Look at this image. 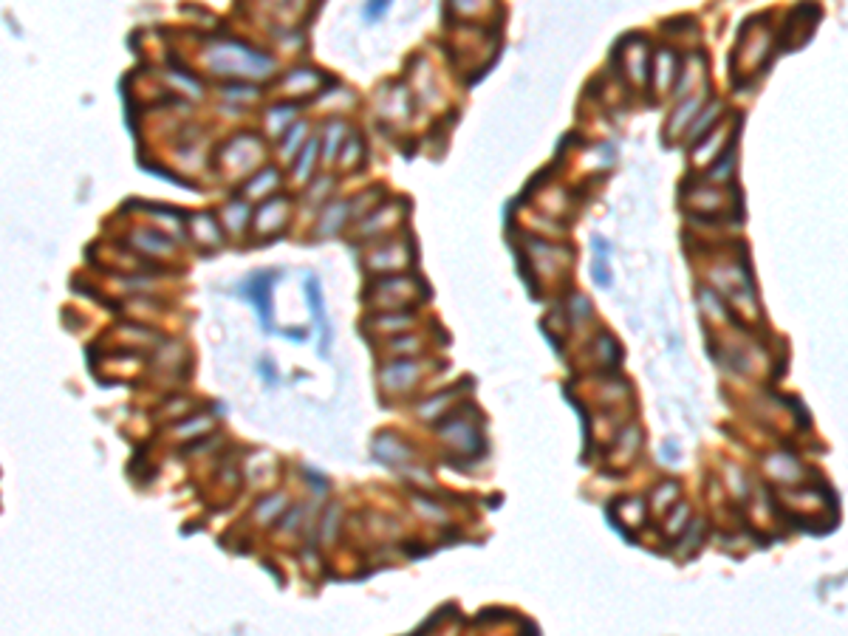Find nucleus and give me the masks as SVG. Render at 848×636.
Returning a JSON list of instances; mask_svg holds the SVG:
<instances>
[{"label": "nucleus", "mask_w": 848, "mask_h": 636, "mask_svg": "<svg viewBox=\"0 0 848 636\" xmlns=\"http://www.w3.org/2000/svg\"><path fill=\"white\" fill-rule=\"evenodd\" d=\"M269 179H277V173H274V170H263V173H260V176H257V179H255V182H257V184H249V187H246V193H252V196H257V193H260V190H266V187H269Z\"/></svg>", "instance_id": "9"}, {"label": "nucleus", "mask_w": 848, "mask_h": 636, "mask_svg": "<svg viewBox=\"0 0 848 636\" xmlns=\"http://www.w3.org/2000/svg\"><path fill=\"white\" fill-rule=\"evenodd\" d=\"M274 280H277V274H272V272H257V274H252V277L243 283L246 300L255 303V308H257V314H260V325H263L266 331L272 328L269 317H272V286H274Z\"/></svg>", "instance_id": "2"}, {"label": "nucleus", "mask_w": 848, "mask_h": 636, "mask_svg": "<svg viewBox=\"0 0 848 636\" xmlns=\"http://www.w3.org/2000/svg\"><path fill=\"white\" fill-rule=\"evenodd\" d=\"M306 297H308V308L314 314V323L320 325V334H323V348L320 354L328 357V348H331V325H328V317H325V303H323V289H320V280L314 274L306 277Z\"/></svg>", "instance_id": "3"}, {"label": "nucleus", "mask_w": 848, "mask_h": 636, "mask_svg": "<svg viewBox=\"0 0 848 636\" xmlns=\"http://www.w3.org/2000/svg\"><path fill=\"white\" fill-rule=\"evenodd\" d=\"M388 6H391V0H368V3H365V17H368V20H376L379 14L388 11Z\"/></svg>", "instance_id": "8"}, {"label": "nucleus", "mask_w": 848, "mask_h": 636, "mask_svg": "<svg viewBox=\"0 0 848 636\" xmlns=\"http://www.w3.org/2000/svg\"><path fill=\"white\" fill-rule=\"evenodd\" d=\"M226 215H229V223H226V226L240 229V226L246 223V218H249V207H246V204H232V207L226 210Z\"/></svg>", "instance_id": "6"}, {"label": "nucleus", "mask_w": 848, "mask_h": 636, "mask_svg": "<svg viewBox=\"0 0 848 636\" xmlns=\"http://www.w3.org/2000/svg\"><path fill=\"white\" fill-rule=\"evenodd\" d=\"M133 240L139 243V246H145V252H150V255H167L170 252V243L162 238V235H156V232H150V229H145V232H139V235H133Z\"/></svg>", "instance_id": "4"}, {"label": "nucleus", "mask_w": 848, "mask_h": 636, "mask_svg": "<svg viewBox=\"0 0 848 636\" xmlns=\"http://www.w3.org/2000/svg\"><path fill=\"white\" fill-rule=\"evenodd\" d=\"M314 150H317V142H308V145H306V150H303V156H300V162L294 164V173H297V179H306V176H308V167L314 164V159H311V156H314Z\"/></svg>", "instance_id": "5"}, {"label": "nucleus", "mask_w": 848, "mask_h": 636, "mask_svg": "<svg viewBox=\"0 0 848 636\" xmlns=\"http://www.w3.org/2000/svg\"><path fill=\"white\" fill-rule=\"evenodd\" d=\"M303 133H306V122H297V128H291V130H289V139H286V147H283V150H286V156H291V150H294V147L303 142Z\"/></svg>", "instance_id": "7"}, {"label": "nucleus", "mask_w": 848, "mask_h": 636, "mask_svg": "<svg viewBox=\"0 0 848 636\" xmlns=\"http://www.w3.org/2000/svg\"><path fill=\"white\" fill-rule=\"evenodd\" d=\"M210 71L215 74H226V77H252V79H260V77H269L274 71V62L263 54H257L255 48L243 45V43H215L210 51L204 54Z\"/></svg>", "instance_id": "1"}]
</instances>
